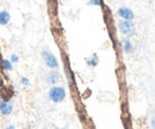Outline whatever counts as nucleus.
Wrapping results in <instances>:
<instances>
[{
    "label": "nucleus",
    "mask_w": 155,
    "mask_h": 129,
    "mask_svg": "<svg viewBox=\"0 0 155 129\" xmlns=\"http://www.w3.org/2000/svg\"><path fill=\"white\" fill-rule=\"evenodd\" d=\"M49 98L51 102L54 103H61L62 101H65L66 98V90L61 86H54L49 90V93H48Z\"/></svg>",
    "instance_id": "f257e3e1"
},
{
    "label": "nucleus",
    "mask_w": 155,
    "mask_h": 129,
    "mask_svg": "<svg viewBox=\"0 0 155 129\" xmlns=\"http://www.w3.org/2000/svg\"><path fill=\"white\" fill-rule=\"evenodd\" d=\"M10 61H11L12 63H17V62H19V56H18L17 54H11Z\"/></svg>",
    "instance_id": "9b49d317"
},
{
    "label": "nucleus",
    "mask_w": 155,
    "mask_h": 129,
    "mask_svg": "<svg viewBox=\"0 0 155 129\" xmlns=\"http://www.w3.org/2000/svg\"><path fill=\"white\" fill-rule=\"evenodd\" d=\"M152 127L155 128V117H153V120H152Z\"/></svg>",
    "instance_id": "4468645a"
},
{
    "label": "nucleus",
    "mask_w": 155,
    "mask_h": 129,
    "mask_svg": "<svg viewBox=\"0 0 155 129\" xmlns=\"http://www.w3.org/2000/svg\"><path fill=\"white\" fill-rule=\"evenodd\" d=\"M123 49H124V51H125L127 54L133 53L134 47H133V44H131V42H130L129 40H123Z\"/></svg>",
    "instance_id": "6e6552de"
},
{
    "label": "nucleus",
    "mask_w": 155,
    "mask_h": 129,
    "mask_svg": "<svg viewBox=\"0 0 155 129\" xmlns=\"http://www.w3.org/2000/svg\"><path fill=\"white\" fill-rule=\"evenodd\" d=\"M2 62V67L6 69V71H12V62L10 61V60H2L1 61Z\"/></svg>",
    "instance_id": "1a4fd4ad"
},
{
    "label": "nucleus",
    "mask_w": 155,
    "mask_h": 129,
    "mask_svg": "<svg viewBox=\"0 0 155 129\" xmlns=\"http://www.w3.org/2000/svg\"><path fill=\"white\" fill-rule=\"evenodd\" d=\"M45 80H47V83H49V84H56V83L60 81V75H59L56 72H50V73L47 75Z\"/></svg>",
    "instance_id": "423d86ee"
},
{
    "label": "nucleus",
    "mask_w": 155,
    "mask_h": 129,
    "mask_svg": "<svg viewBox=\"0 0 155 129\" xmlns=\"http://www.w3.org/2000/svg\"><path fill=\"white\" fill-rule=\"evenodd\" d=\"M13 111V102L10 101H1L0 102V114H2L4 116H8L11 115Z\"/></svg>",
    "instance_id": "20e7f679"
},
{
    "label": "nucleus",
    "mask_w": 155,
    "mask_h": 129,
    "mask_svg": "<svg viewBox=\"0 0 155 129\" xmlns=\"http://www.w3.org/2000/svg\"><path fill=\"white\" fill-rule=\"evenodd\" d=\"M117 13H118V16L121 18H123L125 20H134V18H135L134 12L129 7H119L118 11H117Z\"/></svg>",
    "instance_id": "39448f33"
},
{
    "label": "nucleus",
    "mask_w": 155,
    "mask_h": 129,
    "mask_svg": "<svg viewBox=\"0 0 155 129\" xmlns=\"http://www.w3.org/2000/svg\"><path fill=\"white\" fill-rule=\"evenodd\" d=\"M11 20V14L7 11H1L0 12V25H6Z\"/></svg>",
    "instance_id": "0eeeda50"
},
{
    "label": "nucleus",
    "mask_w": 155,
    "mask_h": 129,
    "mask_svg": "<svg viewBox=\"0 0 155 129\" xmlns=\"http://www.w3.org/2000/svg\"><path fill=\"white\" fill-rule=\"evenodd\" d=\"M88 5H94V6H99L100 5V0H89Z\"/></svg>",
    "instance_id": "ddd939ff"
},
{
    "label": "nucleus",
    "mask_w": 155,
    "mask_h": 129,
    "mask_svg": "<svg viewBox=\"0 0 155 129\" xmlns=\"http://www.w3.org/2000/svg\"><path fill=\"white\" fill-rule=\"evenodd\" d=\"M97 63H98V61H97V55L93 54V59L87 60V65H88V66H97Z\"/></svg>",
    "instance_id": "9d476101"
},
{
    "label": "nucleus",
    "mask_w": 155,
    "mask_h": 129,
    "mask_svg": "<svg viewBox=\"0 0 155 129\" xmlns=\"http://www.w3.org/2000/svg\"><path fill=\"white\" fill-rule=\"evenodd\" d=\"M118 28H119V31L123 35H125V36H134V35H136V28H135V25H134V23L131 20L123 19L122 22H119Z\"/></svg>",
    "instance_id": "f03ea898"
},
{
    "label": "nucleus",
    "mask_w": 155,
    "mask_h": 129,
    "mask_svg": "<svg viewBox=\"0 0 155 129\" xmlns=\"http://www.w3.org/2000/svg\"><path fill=\"white\" fill-rule=\"evenodd\" d=\"M20 84H22L23 86H29V85H30V80H29L28 78L23 77V78L20 79Z\"/></svg>",
    "instance_id": "f8f14e48"
},
{
    "label": "nucleus",
    "mask_w": 155,
    "mask_h": 129,
    "mask_svg": "<svg viewBox=\"0 0 155 129\" xmlns=\"http://www.w3.org/2000/svg\"><path fill=\"white\" fill-rule=\"evenodd\" d=\"M7 128H8V129H14V126H8Z\"/></svg>",
    "instance_id": "2eb2a0df"
},
{
    "label": "nucleus",
    "mask_w": 155,
    "mask_h": 129,
    "mask_svg": "<svg viewBox=\"0 0 155 129\" xmlns=\"http://www.w3.org/2000/svg\"><path fill=\"white\" fill-rule=\"evenodd\" d=\"M42 57H43V61L45 62V65L50 68H57L59 67V62H57V59L49 51L47 50H43L42 51Z\"/></svg>",
    "instance_id": "7ed1b4c3"
}]
</instances>
